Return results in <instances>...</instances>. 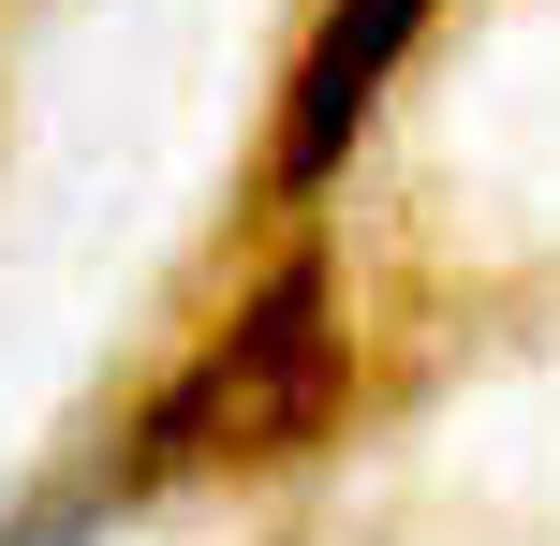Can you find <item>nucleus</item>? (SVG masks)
Returning a JSON list of instances; mask_svg holds the SVG:
<instances>
[{
  "label": "nucleus",
  "mask_w": 560,
  "mask_h": 546,
  "mask_svg": "<svg viewBox=\"0 0 560 546\" xmlns=\"http://www.w3.org/2000/svg\"><path fill=\"white\" fill-rule=\"evenodd\" d=\"M325 399H339V295H325V266L295 252L252 311L133 414L118 488H177V473H222V458H295V443L325 429Z\"/></svg>",
  "instance_id": "1"
},
{
  "label": "nucleus",
  "mask_w": 560,
  "mask_h": 546,
  "mask_svg": "<svg viewBox=\"0 0 560 546\" xmlns=\"http://www.w3.org/2000/svg\"><path fill=\"white\" fill-rule=\"evenodd\" d=\"M428 0H325V30H310L295 89H280V193H325L339 163H354L369 104H384V74L413 59Z\"/></svg>",
  "instance_id": "2"
},
{
  "label": "nucleus",
  "mask_w": 560,
  "mask_h": 546,
  "mask_svg": "<svg viewBox=\"0 0 560 546\" xmlns=\"http://www.w3.org/2000/svg\"><path fill=\"white\" fill-rule=\"evenodd\" d=\"M0 546H89V502H0Z\"/></svg>",
  "instance_id": "3"
}]
</instances>
